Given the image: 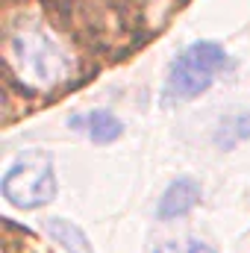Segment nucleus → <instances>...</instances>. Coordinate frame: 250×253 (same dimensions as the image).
I'll use <instances>...</instances> for the list:
<instances>
[{"mask_svg": "<svg viewBox=\"0 0 250 253\" xmlns=\"http://www.w3.org/2000/svg\"><path fill=\"white\" fill-rule=\"evenodd\" d=\"M56 189L59 186L53 174V159L44 150H30L18 156L0 180L3 200L15 209H42L56 197Z\"/></svg>", "mask_w": 250, "mask_h": 253, "instance_id": "1", "label": "nucleus"}, {"mask_svg": "<svg viewBox=\"0 0 250 253\" xmlns=\"http://www.w3.org/2000/svg\"><path fill=\"white\" fill-rule=\"evenodd\" d=\"M224 68H227V50L218 42L209 39L191 42L168 68V94L180 100L200 97Z\"/></svg>", "mask_w": 250, "mask_h": 253, "instance_id": "2", "label": "nucleus"}, {"mask_svg": "<svg viewBox=\"0 0 250 253\" xmlns=\"http://www.w3.org/2000/svg\"><path fill=\"white\" fill-rule=\"evenodd\" d=\"M9 65L21 74V80L39 88H50L68 77V59L59 44L39 30L21 33L9 42Z\"/></svg>", "mask_w": 250, "mask_h": 253, "instance_id": "3", "label": "nucleus"}, {"mask_svg": "<svg viewBox=\"0 0 250 253\" xmlns=\"http://www.w3.org/2000/svg\"><path fill=\"white\" fill-rule=\"evenodd\" d=\"M200 203V183L194 177H177L168 189L162 191L156 203V218L159 221H177L188 215Z\"/></svg>", "mask_w": 250, "mask_h": 253, "instance_id": "4", "label": "nucleus"}, {"mask_svg": "<svg viewBox=\"0 0 250 253\" xmlns=\"http://www.w3.org/2000/svg\"><path fill=\"white\" fill-rule=\"evenodd\" d=\"M71 129H83L94 144H112L124 135V124L109 109H91L85 115H74Z\"/></svg>", "mask_w": 250, "mask_h": 253, "instance_id": "5", "label": "nucleus"}, {"mask_svg": "<svg viewBox=\"0 0 250 253\" xmlns=\"http://www.w3.org/2000/svg\"><path fill=\"white\" fill-rule=\"evenodd\" d=\"M44 233H47V239H53V242H56L59 248H65L68 253H94L88 236L83 233V227L74 224V221H68V218L50 215V218L44 221Z\"/></svg>", "mask_w": 250, "mask_h": 253, "instance_id": "6", "label": "nucleus"}, {"mask_svg": "<svg viewBox=\"0 0 250 253\" xmlns=\"http://www.w3.org/2000/svg\"><path fill=\"white\" fill-rule=\"evenodd\" d=\"M150 253H218L212 245H206V242H200V239H191L186 242L183 248L177 245V242H165V245H156Z\"/></svg>", "mask_w": 250, "mask_h": 253, "instance_id": "7", "label": "nucleus"}]
</instances>
